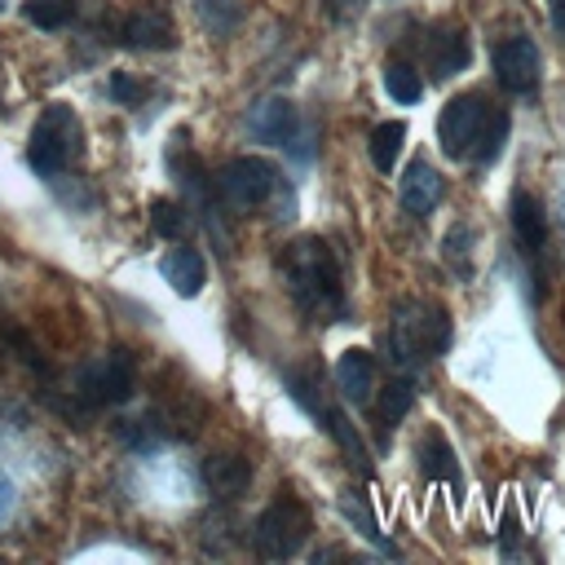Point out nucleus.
Segmentation results:
<instances>
[{
  "mask_svg": "<svg viewBox=\"0 0 565 565\" xmlns=\"http://www.w3.org/2000/svg\"><path fill=\"white\" fill-rule=\"evenodd\" d=\"M282 274H287V291L296 300V309L309 322H340L344 318V287H340V265L335 252L322 238H296L282 256Z\"/></svg>",
  "mask_w": 565,
  "mask_h": 565,
  "instance_id": "f257e3e1",
  "label": "nucleus"
},
{
  "mask_svg": "<svg viewBox=\"0 0 565 565\" xmlns=\"http://www.w3.org/2000/svg\"><path fill=\"white\" fill-rule=\"evenodd\" d=\"M508 137V115L494 110L481 93H459L437 115V141L450 159H494Z\"/></svg>",
  "mask_w": 565,
  "mask_h": 565,
  "instance_id": "f03ea898",
  "label": "nucleus"
},
{
  "mask_svg": "<svg viewBox=\"0 0 565 565\" xmlns=\"http://www.w3.org/2000/svg\"><path fill=\"white\" fill-rule=\"evenodd\" d=\"M384 349L402 371H415L433 358H441L450 349V318L441 305L433 300H397L388 331H384Z\"/></svg>",
  "mask_w": 565,
  "mask_h": 565,
  "instance_id": "7ed1b4c3",
  "label": "nucleus"
},
{
  "mask_svg": "<svg viewBox=\"0 0 565 565\" xmlns=\"http://www.w3.org/2000/svg\"><path fill=\"white\" fill-rule=\"evenodd\" d=\"M84 154V128H79V115L71 106H49L35 128H31V146H26V159L40 177H57L66 172L75 159Z\"/></svg>",
  "mask_w": 565,
  "mask_h": 565,
  "instance_id": "20e7f679",
  "label": "nucleus"
},
{
  "mask_svg": "<svg viewBox=\"0 0 565 565\" xmlns=\"http://www.w3.org/2000/svg\"><path fill=\"white\" fill-rule=\"evenodd\" d=\"M305 539H309V508L291 494L274 499L252 525V543L260 561H287L305 547Z\"/></svg>",
  "mask_w": 565,
  "mask_h": 565,
  "instance_id": "39448f33",
  "label": "nucleus"
},
{
  "mask_svg": "<svg viewBox=\"0 0 565 565\" xmlns=\"http://www.w3.org/2000/svg\"><path fill=\"white\" fill-rule=\"evenodd\" d=\"M216 190L234 212H256L278 190V172L260 154H238L216 172Z\"/></svg>",
  "mask_w": 565,
  "mask_h": 565,
  "instance_id": "423d86ee",
  "label": "nucleus"
},
{
  "mask_svg": "<svg viewBox=\"0 0 565 565\" xmlns=\"http://www.w3.org/2000/svg\"><path fill=\"white\" fill-rule=\"evenodd\" d=\"M132 388H137V371L124 349H110L106 358L88 362L75 380V393L84 397V406H119L132 397Z\"/></svg>",
  "mask_w": 565,
  "mask_h": 565,
  "instance_id": "0eeeda50",
  "label": "nucleus"
},
{
  "mask_svg": "<svg viewBox=\"0 0 565 565\" xmlns=\"http://www.w3.org/2000/svg\"><path fill=\"white\" fill-rule=\"evenodd\" d=\"M512 234H516V247H521V256H525V260H530V269H534V296H539V291H543L547 216H543L539 199H534V194H525V190H516V194H512Z\"/></svg>",
  "mask_w": 565,
  "mask_h": 565,
  "instance_id": "6e6552de",
  "label": "nucleus"
},
{
  "mask_svg": "<svg viewBox=\"0 0 565 565\" xmlns=\"http://www.w3.org/2000/svg\"><path fill=\"white\" fill-rule=\"evenodd\" d=\"M494 79L508 93H534L539 88V49L530 35H512L503 44H494Z\"/></svg>",
  "mask_w": 565,
  "mask_h": 565,
  "instance_id": "1a4fd4ad",
  "label": "nucleus"
},
{
  "mask_svg": "<svg viewBox=\"0 0 565 565\" xmlns=\"http://www.w3.org/2000/svg\"><path fill=\"white\" fill-rule=\"evenodd\" d=\"M119 40L128 49H141V53H159V49H172L177 44V26H172V13L163 4H141L124 18L119 26Z\"/></svg>",
  "mask_w": 565,
  "mask_h": 565,
  "instance_id": "9d476101",
  "label": "nucleus"
},
{
  "mask_svg": "<svg viewBox=\"0 0 565 565\" xmlns=\"http://www.w3.org/2000/svg\"><path fill=\"white\" fill-rule=\"evenodd\" d=\"M300 128V115L287 97H260L252 110H247V132L256 141H269V146H287Z\"/></svg>",
  "mask_w": 565,
  "mask_h": 565,
  "instance_id": "9b49d317",
  "label": "nucleus"
},
{
  "mask_svg": "<svg viewBox=\"0 0 565 565\" xmlns=\"http://www.w3.org/2000/svg\"><path fill=\"white\" fill-rule=\"evenodd\" d=\"M335 384H340V397L353 402V406H366L380 388V366L366 349H344L340 362H335Z\"/></svg>",
  "mask_w": 565,
  "mask_h": 565,
  "instance_id": "f8f14e48",
  "label": "nucleus"
},
{
  "mask_svg": "<svg viewBox=\"0 0 565 565\" xmlns=\"http://www.w3.org/2000/svg\"><path fill=\"white\" fill-rule=\"evenodd\" d=\"M441 194H446V181H441V172H437L433 163H424V159H415V163L406 168L402 190H397V199H402V207H406L411 216H428V212L441 203Z\"/></svg>",
  "mask_w": 565,
  "mask_h": 565,
  "instance_id": "ddd939ff",
  "label": "nucleus"
},
{
  "mask_svg": "<svg viewBox=\"0 0 565 565\" xmlns=\"http://www.w3.org/2000/svg\"><path fill=\"white\" fill-rule=\"evenodd\" d=\"M199 477H203V486H207L212 499H225L230 503V499H238L247 490L252 463L243 455H207L203 468H199Z\"/></svg>",
  "mask_w": 565,
  "mask_h": 565,
  "instance_id": "4468645a",
  "label": "nucleus"
},
{
  "mask_svg": "<svg viewBox=\"0 0 565 565\" xmlns=\"http://www.w3.org/2000/svg\"><path fill=\"white\" fill-rule=\"evenodd\" d=\"M159 269H163L168 287H172L177 296H199L203 282H207V265H203V256H199L194 247H172Z\"/></svg>",
  "mask_w": 565,
  "mask_h": 565,
  "instance_id": "2eb2a0df",
  "label": "nucleus"
},
{
  "mask_svg": "<svg viewBox=\"0 0 565 565\" xmlns=\"http://www.w3.org/2000/svg\"><path fill=\"white\" fill-rule=\"evenodd\" d=\"M419 472H424L428 481H446L450 490H463V477H459V468H455V450H450V441H446L437 428H428L424 441H419Z\"/></svg>",
  "mask_w": 565,
  "mask_h": 565,
  "instance_id": "dca6fc26",
  "label": "nucleus"
},
{
  "mask_svg": "<svg viewBox=\"0 0 565 565\" xmlns=\"http://www.w3.org/2000/svg\"><path fill=\"white\" fill-rule=\"evenodd\" d=\"M428 53H433V75H437V79H446V75L463 71V66H468V57H472L468 31H463V26H441V31L428 40Z\"/></svg>",
  "mask_w": 565,
  "mask_h": 565,
  "instance_id": "f3484780",
  "label": "nucleus"
},
{
  "mask_svg": "<svg viewBox=\"0 0 565 565\" xmlns=\"http://www.w3.org/2000/svg\"><path fill=\"white\" fill-rule=\"evenodd\" d=\"M287 384H291V397H296L309 415L322 419V411H327V397H322V371H318V366H291V371H287Z\"/></svg>",
  "mask_w": 565,
  "mask_h": 565,
  "instance_id": "a211bd4d",
  "label": "nucleus"
},
{
  "mask_svg": "<svg viewBox=\"0 0 565 565\" xmlns=\"http://www.w3.org/2000/svg\"><path fill=\"white\" fill-rule=\"evenodd\" d=\"M402 141H406V124H397V119L380 124V128L371 132V163H375L380 172H393V168H397V154H402Z\"/></svg>",
  "mask_w": 565,
  "mask_h": 565,
  "instance_id": "6ab92c4d",
  "label": "nucleus"
},
{
  "mask_svg": "<svg viewBox=\"0 0 565 565\" xmlns=\"http://www.w3.org/2000/svg\"><path fill=\"white\" fill-rule=\"evenodd\" d=\"M194 9H199V22L212 35H230L243 18V0H194Z\"/></svg>",
  "mask_w": 565,
  "mask_h": 565,
  "instance_id": "aec40b11",
  "label": "nucleus"
},
{
  "mask_svg": "<svg viewBox=\"0 0 565 565\" xmlns=\"http://www.w3.org/2000/svg\"><path fill=\"white\" fill-rule=\"evenodd\" d=\"M322 428H327V433H331V437L340 441V450H344V455H349V459H353L358 468H366V446H362V437L353 433V424L344 419V411L327 406V411H322Z\"/></svg>",
  "mask_w": 565,
  "mask_h": 565,
  "instance_id": "412c9836",
  "label": "nucleus"
},
{
  "mask_svg": "<svg viewBox=\"0 0 565 565\" xmlns=\"http://www.w3.org/2000/svg\"><path fill=\"white\" fill-rule=\"evenodd\" d=\"M384 88H388V97H397L402 106H411V102H419L424 79H419L415 66H406V62H388V66H384Z\"/></svg>",
  "mask_w": 565,
  "mask_h": 565,
  "instance_id": "4be33fe9",
  "label": "nucleus"
},
{
  "mask_svg": "<svg viewBox=\"0 0 565 565\" xmlns=\"http://www.w3.org/2000/svg\"><path fill=\"white\" fill-rule=\"evenodd\" d=\"M411 406H415V384H411L406 375H402V380H388L384 393H380V424L393 428Z\"/></svg>",
  "mask_w": 565,
  "mask_h": 565,
  "instance_id": "5701e85b",
  "label": "nucleus"
},
{
  "mask_svg": "<svg viewBox=\"0 0 565 565\" xmlns=\"http://www.w3.org/2000/svg\"><path fill=\"white\" fill-rule=\"evenodd\" d=\"M22 13H26V22H35L40 31H57V26H66V22L75 18V0H26Z\"/></svg>",
  "mask_w": 565,
  "mask_h": 565,
  "instance_id": "b1692460",
  "label": "nucleus"
},
{
  "mask_svg": "<svg viewBox=\"0 0 565 565\" xmlns=\"http://www.w3.org/2000/svg\"><path fill=\"white\" fill-rule=\"evenodd\" d=\"M150 221H154V234L177 238V234L185 230V207H181V203H172V199H159V203H154V212H150Z\"/></svg>",
  "mask_w": 565,
  "mask_h": 565,
  "instance_id": "393cba45",
  "label": "nucleus"
},
{
  "mask_svg": "<svg viewBox=\"0 0 565 565\" xmlns=\"http://www.w3.org/2000/svg\"><path fill=\"white\" fill-rule=\"evenodd\" d=\"M340 508H344V516H349V521H358V530H362L366 539L384 543V539H380V530H375V521H371V512H366V508H362L353 494H344V499H340Z\"/></svg>",
  "mask_w": 565,
  "mask_h": 565,
  "instance_id": "a878e982",
  "label": "nucleus"
},
{
  "mask_svg": "<svg viewBox=\"0 0 565 565\" xmlns=\"http://www.w3.org/2000/svg\"><path fill=\"white\" fill-rule=\"evenodd\" d=\"M141 93H146V88H141L137 79H128L124 71L110 75V97H115V102H141Z\"/></svg>",
  "mask_w": 565,
  "mask_h": 565,
  "instance_id": "bb28decb",
  "label": "nucleus"
},
{
  "mask_svg": "<svg viewBox=\"0 0 565 565\" xmlns=\"http://www.w3.org/2000/svg\"><path fill=\"white\" fill-rule=\"evenodd\" d=\"M322 9H327L335 22H349V18L362 9V0H322Z\"/></svg>",
  "mask_w": 565,
  "mask_h": 565,
  "instance_id": "cd10ccee",
  "label": "nucleus"
},
{
  "mask_svg": "<svg viewBox=\"0 0 565 565\" xmlns=\"http://www.w3.org/2000/svg\"><path fill=\"white\" fill-rule=\"evenodd\" d=\"M547 18H552V31L565 40V0H547Z\"/></svg>",
  "mask_w": 565,
  "mask_h": 565,
  "instance_id": "c85d7f7f",
  "label": "nucleus"
},
{
  "mask_svg": "<svg viewBox=\"0 0 565 565\" xmlns=\"http://www.w3.org/2000/svg\"><path fill=\"white\" fill-rule=\"evenodd\" d=\"M9 512H13V481L0 472V521H4Z\"/></svg>",
  "mask_w": 565,
  "mask_h": 565,
  "instance_id": "c756f323",
  "label": "nucleus"
},
{
  "mask_svg": "<svg viewBox=\"0 0 565 565\" xmlns=\"http://www.w3.org/2000/svg\"><path fill=\"white\" fill-rule=\"evenodd\" d=\"M561 225H565V190H561Z\"/></svg>",
  "mask_w": 565,
  "mask_h": 565,
  "instance_id": "7c9ffc66",
  "label": "nucleus"
}]
</instances>
